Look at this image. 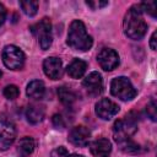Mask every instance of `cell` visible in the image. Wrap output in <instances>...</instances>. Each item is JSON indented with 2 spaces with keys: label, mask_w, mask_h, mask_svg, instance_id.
<instances>
[{
  "label": "cell",
  "mask_w": 157,
  "mask_h": 157,
  "mask_svg": "<svg viewBox=\"0 0 157 157\" xmlns=\"http://www.w3.org/2000/svg\"><path fill=\"white\" fill-rule=\"evenodd\" d=\"M66 43L75 50H88L92 47V37L87 34L86 27L82 21L75 20L71 22L67 32Z\"/></svg>",
  "instance_id": "obj_2"
},
{
  "label": "cell",
  "mask_w": 157,
  "mask_h": 157,
  "mask_svg": "<svg viewBox=\"0 0 157 157\" xmlns=\"http://www.w3.org/2000/svg\"><path fill=\"white\" fill-rule=\"evenodd\" d=\"M98 64L105 71H112L119 65V55L114 49L103 48L97 55Z\"/></svg>",
  "instance_id": "obj_8"
},
{
  "label": "cell",
  "mask_w": 157,
  "mask_h": 157,
  "mask_svg": "<svg viewBox=\"0 0 157 157\" xmlns=\"http://www.w3.org/2000/svg\"><path fill=\"white\" fill-rule=\"evenodd\" d=\"M118 112H119V105L108 98H102L96 104V114L104 120L112 119L115 114H118Z\"/></svg>",
  "instance_id": "obj_9"
},
{
  "label": "cell",
  "mask_w": 157,
  "mask_h": 157,
  "mask_svg": "<svg viewBox=\"0 0 157 157\" xmlns=\"http://www.w3.org/2000/svg\"><path fill=\"white\" fill-rule=\"evenodd\" d=\"M90 151L93 157H109L112 144L107 139H98L90 145Z\"/></svg>",
  "instance_id": "obj_13"
},
{
  "label": "cell",
  "mask_w": 157,
  "mask_h": 157,
  "mask_svg": "<svg viewBox=\"0 0 157 157\" xmlns=\"http://www.w3.org/2000/svg\"><path fill=\"white\" fill-rule=\"evenodd\" d=\"M16 139V126L6 115L0 114V150H7Z\"/></svg>",
  "instance_id": "obj_5"
},
{
  "label": "cell",
  "mask_w": 157,
  "mask_h": 157,
  "mask_svg": "<svg viewBox=\"0 0 157 157\" xmlns=\"http://www.w3.org/2000/svg\"><path fill=\"white\" fill-rule=\"evenodd\" d=\"M120 148L124 151V152H128V153H132V152H137L139 151V145H136L135 142H132L130 139L128 140H124V141H120L118 142Z\"/></svg>",
  "instance_id": "obj_20"
},
{
  "label": "cell",
  "mask_w": 157,
  "mask_h": 157,
  "mask_svg": "<svg viewBox=\"0 0 157 157\" xmlns=\"http://www.w3.org/2000/svg\"><path fill=\"white\" fill-rule=\"evenodd\" d=\"M34 147H36V141L29 136H26V137L21 139L20 142H18V151L23 156L31 155L34 151Z\"/></svg>",
  "instance_id": "obj_18"
},
{
  "label": "cell",
  "mask_w": 157,
  "mask_h": 157,
  "mask_svg": "<svg viewBox=\"0 0 157 157\" xmlns=\"http://www.w3.org/2000/svg\"><path fill=\"white\" fill-rule=\"evenodd\" d=\"M32 31L38 37V43L43 50L49 49V47L53 43V34H52V23L49 18L44 17L42 18L34 27H32Z\"/></svg>",
  "instance_id": "obj_7"
},
{
  "label": "cell",
  "mask_w": 157,
  "mask_h": 157,
  "mask_svg": "<svg viewBox=\"0 0 157 157\" xmlns=\"http://www.w3.org/2000/svg\"><path fill=\"white\" fill-rule=\"evenodd\" d=\"M18 94H20V91H18L17 86H15V85H9L4 88V96L7 99H15L18 97Z\"/></svg>",
  "instance_id": "obj_22"
},
{
  "label": "cell",
  "mask_w": 157,
  "mask_h": 157,
  "mask_svg": "<svg viewBox=\"0 0 157 157\" xmlns=\"http://www.w3.org/2000/svg\"><path fill=\"white\" fill-rule=\"evenodd\" d=\"M25 54L16 45H6L2 50V61L11 70H21L25 65Z\"/></svg>",
  "instance_id": "obj_6"
},
{
  "label": "cell",
  "mask_w": 157,
  "mask_h": 157,
  "mask_svg": "<svg viewBox=\"0 0 157 157\" xmlns=\"http://www.w3.org/2000/svg\"><path fill=\"white\" fill-rule=\"evenodd\" d=\"M69 157H83V156H80V155H70Z\"/></svg>",
  "instance_id": "obj_29"
},
{
  "label": "cell",
  "mask_w": 157,
  "mask_h": 157,
  "mask_svg": "<svg viewBox=\"0 0 157 157\" xmlns=\"http://www.w3.org/2000/svg\"><path fill=\"white\" fill-rule=\"evenodd\" d=\"M140 6H141L142 12L145 11V12H147L148 15H151L152 17H156V13H157V6H156V2H155V1L141 2Z\"/></svg>",
  "instance_id": "obj_21"
},
{
  "label": "cell",
  "mask_w": 157,
  "mask_h": 157,
  "mask_svg": "<svg viewBox=\"0 0 157 157\" xmlns=\"http://www.w3.org/2000/svg\"><path fill=\"white\" fill-rule=\"evenodd\" d=\"M58 97L60 102L65 105H71L76 101V93L71 88L65 87V86L58 88Z\"/></svg>",
  "instance_id": "obj_17"
},
{
  "label": "cell",
  "mask_w": 157,
  "mask_h": 157,
  "mask_svg": "<svg viewBox=\"0 0 157 157\" xmlns=\"http://www.w3.org/2000/svg\"><path fill=\"white\" fill-rule=\"evenodd\" d=\"M123 27H124V33L131 38V39H141L147 31V25L142 17V10L140 4L131 6L125 17H124V22H123Z\"/></svg>",
  "instance_id": "obj_1"
},
{
  "label": "cell",
  "mask_w": 157,
  "mask_h": 157,
  "mask_svg": "<svg viewBox=\"0 0 157 157\" xmlns=\"http://www.w3.org/2000/svg\"><path fill=\"white\" fill-rule=\"evenodd\" d=\"M90 137H91L90 130L83 125H78V126H75L70 130L67 139L72 145L78 146V147H83V146L88 145Z\"/></svg>",
  "instance_id": "obj_10"
},
{
  "label": "cell",
  "mask_w": 157,
  "mask_h": 157,
  "mask_svg": "<svg viewBox=\"0 0 157 157\" xmlns=\"http://www.w3.org/2000/svg\"><path fill=\"white\" fill-rule=\"evenodd\" d=\"M86 4L90 6V7H92L93 10H97V9H99V7H103V6H107L108 5V1H86Z\"/></svg>",
  "instance_id": "obj_26"
},
{
  "label": "cell",
  "mask_w": 157,
  "mask_h": 157,
  "mask_svg": "<svg viewBox=\"0 0 157 157\" xmlns=\"http://www.w3.org/2000/svg\"><path fill=\"white\" fill-rule=\"evenodd\" d=\"M53 124H54V126L58 128V129H63V128L65 126L64 119H63V117H61L60 114H55V115H53Z\"/></svg>",
  "instance_id": "obj_25"
},
{
  "label": "cell",
  "mask_w": 157,
  "mask_h": 157,
  "mask_svg": "<svg viewBox=\"0 0 157 157\" xmlns=\"http://www.w3.org/2000/svg\"><path fill=\"white\" fill-rule=\"evenodd\" d=\"M156 37H157V32H153L152 33V36H151V38H150V47H151V49L152 50H156L157 49V44H156Z\"/></svg>",
  "instance_id": "obj_27"
},
{
  "label": "cell",
  "mask_w": 157,
  "mask_h": 157,
  "mask_svg": "<svg viewBox=\"0 0 157 157\" xmlns=\"http://www.w3.org/2000/svg\"><path fill=\"white\" fill-rule=\"evenodd\" d=\"M26 93L29 98H33V99H40L43 98L44 93H45V87H44V83L39 80H34V81H31L28 85H27V90H26Z\"/></svg>",
  "instance_id": "obj_15"
},
{
  "label": "cell",
  "mask_w": 157,
  "mask_h": 157,
  "mask_svg": "<svg viewBox=\"0 0 157 157\" xmlns=\"http://www.w3.org/2000/svg\"><path fill=\"white\" fill-rule=\"evenodd\" d=\"M146 112H147V115L151 118V120L156 121L157 114H156V102H155V99H151L150 101V103L146 107Z\"/></svg>",
  "instance_id": "obj_23"
},
{
  "label": "cell",
  "mask_w": 157,
  "mask_h": 157,
  "mask_svg": "<svg viewBox=\"0 0 157 157\" xmlns=\"http://www.w3.org/2000/svg\"><path fill=\"white\" fill-rule=\"evenodd\" d=\"M136 129H137V120L132 118L131 114H129L124 119H120L114 124V129H113L114 140L117 142L128 140L130 139L131 135H134Z\"/></svg>",
  "instance_id": "obj_4"
},
{
  "label": "cell",
  "mask_w": 157,
  "mask_h": 157,
  "mask_svg": "<svg viewBox=\"0 0 157 157\" xmlns=\"http://www.w3.org/2000/svg\"><path fill=\"white\" fill-rule=\"evenodd\" d=\"M83 86L87 90V92L91 96H98L102 90H103V81H102V76L97 72L93 71L91 72L88 76H86V78L83 80Z\"/></svg>",
  "instance_id": "obj_12"
},
{
  "label": "cell",
  "mask_w": 157,
  "mask_h": 157,
  "mask_svg": "<svg viewBox=\"0 0 157 157\" xmlns=\"http://www.w3.org/2000/svg\"><path fill=\"white\" fill-rule=\"evenodd\" d=\"M20 6H21L22 11H23L27 16H29V17L34 16V15L37 13V11H38V2H37V1H33V0L20 1Z\"/></svg>",
  "instance_id": "obj_19"
},
{
  "label": "cell",
  "mask_w": 157,
  "mask_h": 157,
  "mask_svg": "<svg viewBox=\"0 0 157 157\" xmlns=\"http://www.w3.org/2000/svg\"><path fill=\"white\" fill-rule=\"evenodd\" d=\"M26 118L31 124H38L44 118V109L39 105H31L26 110Z\"/></svg>",
  "instance_id": "obj_16"
},
{
  "label": "cell",
  "mask_w": 157,
  "mask_h": 157,
  "mask_svg": "<svg viewBox=\"0 0 157 157\" xmlns=\"http://www.w3.org/2000/svg\"><path fill=\"white\" fill-rule=\"evenodd\" d=\"M43 70L52 80H59L63 76V63L59 58L49 56L43 61Z\"/></svg>",
  "instance_id": "obj_11"
},
{
  "label": "cell",
  "mask_w": 157,
  "mask_h": 157,
  "mask_svg": "<svg viewBox=\"0 0 157 157\" xmlns=\"http://www.w3.org/2000/svg\"><path fill=\"white\" fill-rule=\"evenodd\" d=\"M0 76H1V71H0Z\"/></svg>",
  "instance_id": "obj_30"
},
{
  "label": "cell",
  "mask_w": 157,
  "mask_h": 157,
  "mask_svg": "<svg viewBox=\"0 0 157 157\" xmlns=\"http://www.w3.org/2000/svg\"><path fill=\"white\" fill-rule=\"evenodd\" d=\"M86 69H87L86 61H83L81 59H74L69 64L66 71H67V75L70 77H72V78H80V77H82L85 75Z\"/></svg>",
  "instance_id": "obj_14"
},
{
  "label": "cell",
  "mask_w": 157,
  "mask_h": 157,
  "mask_svg": "<svg viewBox=\"0 0 157 157\" xmlns=\"http://www.w3.org/2000/svg\"><path fill=\"white\" fill-rule=\"evenodd\" d=\"M5 18H6V9L2 4H0V26L5 22Z\"/></svg>",
  "instance_id": "obj_28"
},
{
  "label": "cell",
  "mask_w": 157,
  "mask_h": 157,
  "mask_svg": "<svg viewBox=\"0 0 157 157\" xmlns=\"http://www.w3.org/2000/svg\"><path fill=\"white\" fill-rule=\"evenodd\" d=\"M69 156H70V153L64 146H59V147L54 148L50 153V157H69Z\"/></svg>",
  "instance_id": "obj_24"
},
{
  "label": "cell",
  "mask_w": 157,
  "mask_h": 157,
  "mask_svg": "<svg viewBox=\"0 0 157 157\" xmlns=\"http://www.w3.org/2000/svg\"><path fill=\"white\" fill-rule=\"evenodd\" d=\"M110 92L114 97L121 101H130L136 96V90L128 77L119 76L115 77L110 83Z\"/></svg>",
  "instance_id": "obj_3"
}]
</instances>
